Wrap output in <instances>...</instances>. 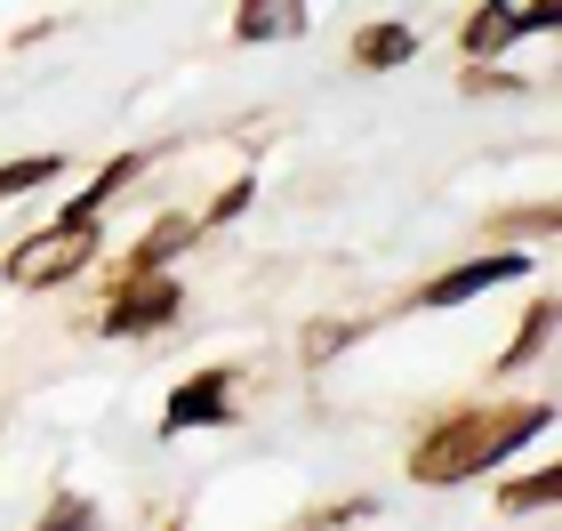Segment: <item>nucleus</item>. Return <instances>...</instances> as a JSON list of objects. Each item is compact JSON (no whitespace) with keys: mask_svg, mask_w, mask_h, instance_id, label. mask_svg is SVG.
<instances>
[{"mask_svg":"<svg viewBox=\"0 0 562 531\" xmlns=\"http://www.w3.org/2000/svg\"><path fill=\"white\" fill-rule=\"evenodd\" d=\"M201 419H225V387L217 378H201V387H186L169 402V427H201Z\"/></svg>","mask_w":562,"mask_h":531,"instance_id":"nucleus-4","label":"nucleus"},{"mask_svg":"<svg viewBox=\"0 0 562 531\" xmlns=\"http://www.w3.org/2000/svg\"><path fill=\"white\" fill-rule=\"evenodd\" d=\"M411 57V33L402 24H378V33H362V65H402Z\"/></svg>","mask_w":562,"mask_h":531,"instance_id":"nucleus-6","label":"nucleus"},{"mask_svg":"<svg viewBox=\"0 0 562 531\" xmlns=\"http://www.w3.org/2000/svg\"><path fill=\"white\" fill-rule=\"evenodd\" d=\"M506 274H522V258H515V250H498V258H482V266H458L450 283H434V307H458V298H474V290L506 283Z\"/></svg>","mask_w":562,"mask_h":531,"instance_id":"nucleus-2","label":"nucleus"},{"mask_svg":"<svg viewBox=\"0 0 562 531\" xmlns=\"http://www.w3.org/2000/svg\"><path fill=\"white\" fill-rule=\"evenodd\" d=\"M41 177H57V162H9V169H0V201H9V193H24V186H41Z\"/></svg>","mask_w":562,"mask_h":531,"instance_id":"nucleus-8","label":"nucleus"},{"mask_svg":"<svg viewBox=\"0 0 562 531\" xmlns=\"http://www.w3.org/2000/svg\"><path fill=\"white\" fill-rule=\"evenodd\" d=\"M169 314V290H145V298H121L113 307V331H145V322Z\"/></svg>","mask_w":562,"mask_h":531,"instance_id":"nucleus-5","label":"nucleus"},{"mask_svg":"<svg viewBox=\"0 0 562 531\" xmlns=\"http://www.w3.org/2000/svg\"><path fill=\"white\" fill-rule=\"evenodd\" d=\"M72 258H81V225H65V234H41V242H24L16 258H9V283H48V274H72Z\"/></svg>","mask_w":562,"mask_h":531,"instance_id":"nucleus-1","label":"nucleus"},{"mask_svg":"<svg viewBox=\"0 0 562 531\" xmlns=\"http://www.w3.org/2000/svg\"><path fill=\"white\" fill-rule=\"evenodd\" d=\"M498 41H515V9H506V0L474 16V48H498Z\"/></svg>","mask_w":562,"mask_h":531,"instance_id":"nucleus-7","label":"nucleus"},{"mask_svg":"<svg viewBox=\"0 0 562 531\" xmlns=\"http://www.w3.org/2000/svg\"><path fill=\"white\" fill-rule=\"evenodd\" d=\"M305 24V0H249L241 9V41H281Z\"/></svg>","mask_w":562,"mask_h":531,"instance_id":"nucleus-3","label":"nucleus"}]
</instances>
